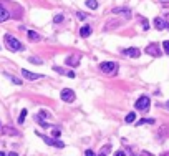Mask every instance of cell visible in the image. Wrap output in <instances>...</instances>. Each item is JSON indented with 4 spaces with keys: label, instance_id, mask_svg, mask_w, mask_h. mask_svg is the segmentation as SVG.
I'll use <instances>...</instances> for the list:
<instances>
[{
    "label": "cell",
    "instance_id": "6da1fadb",
    "mask_svg": "<svg viewBox=\"0 0 169 156\" xmlns=\"http://www.w3.org/2000/svg\"><path fill=\"white\" fill-rule=\"evenodd\" d=\"M3 40H5V47H7L10 52H22V50H23V45H22L15 37H12L10 33H7V35L3 37Z\"/></svg>",
    "mask_w": 169,
    "mask_h": 156
},
{
    "label": "cell",
    "instance_id": "7a4b0ae2",
    "mask_svg": "<svg viewBox=\"0 0 169 156\" xmlns=\"http://www.w3.org/2000/svg\"><path fill=\"white\" fill-rule=\"evenodd\" d=\"M149 97H146V95H143L136 100V103H134V108L136 110H139V111H148L149 110Z\"/></svg>",
    "mask_w": 169,
    "mask_h": 156
},
{
    "label": "cell",
    "instance_id": "3957f363",
    "mask_svg": "<svg viewBox=\"0 0 169 156\" xmlns=\"http://www.w3.org/2000/svg\"><path fill=\"white\" fill-rule=\"evenodd\" d=\"M37 135H38L40 138H42V139H43V141H45L47 145H50V146H55V148H65V143H63V141H60L58 138L45 136V135H42V133H38V131H37Z\"/></svg>",
    "mask_w": 169,
    "mask_h": 156
},
{
    "label": "cell",
    "instance_id": "277c9868",
    "mask_svg": "<svg viewBox=\"0 0 169 156\" xmlns=\"http://www.w3.org/2000/svg\"><path fill=\"white\" fill-rule=\"evenodd\" d=\"M60 97H61V100L66 101V103H73V101H75V91H73L71 88H63L61 93H60Z\"/></svg>",
    "mask_w": 169,
    "mask_h": 156
},
{
    "label": "cell",
    "instance_id": "5b68a950",
    "mask_svg": "<svg viewBox=\"0 0 169 156\" xmlns=\"http://www.w3.org/2000/svg\"><path fill=\"white\" fill-rule=\"evenodd\" d=\"M100 70L103 73H111L114 70H118V65L114 61H103V63H100Z\"/></svg>",
    "mask_w": 169,
    "mask_h": 156
},
{
    "label": "cell",
    "instance_id": "8992f818",
    "mask_svg": "<svg viewBox=\"0 0 169 156\" xmlns=\"http://www.w3.org/2000/svg\"><path fill=\"white\" fill-rule=\"evenodd\" d=\"M124 57H131V58H138L141 55V50L139 48H136V47H129V48H124L121 52Z\"/></svg>",
    "mask_w": 169,
    "mask_h": 156
},
{
    "label": "cell",
    "instance_id": "52a82bcc",
    "mask_svg": "<svg viewBox=\"0 0 169 156\" xmlns=\"http://www.w3.org/2000/svg\"><path fill=\"white\" fill-rule=\"evenodd\" d=\"M22 77L30 80V81H35V80H40V78H43V75H40V73H33V71H28V70L22 68Z\"/></svg>",
    "mask_w": 169,
    "mask_h": 156
},
{
    "label": "cell",
    "instance_id": "ba28073f",
    "mask_svg": "<svg viewBox=\"0 0 169 156\" xmlns=\"http://www.w3.org/2000/svg\"><path fill=\"white\" fill-rule=\"evenodd\" d=\"M146 52L149 53L151 57H161V50H159V47H158V43H151V45H148L146 47Z\"/></svg>",
    "mask_w": 169,
    "mask_h": 156
},
{
    "label": "cell",
    "instance_id": "9c48e42d",
    "mask_svg": "<svg viewBox=\"0 0 169 156\" xmlns=\"http://www.w3.org/2000/svg\"><path fill=\"white\" fill-rule=\"evenodd\" d=\"M80 60H81V57L80 55H70L68 58H66V65H70L71 68H75V67H78L80 65Z\"/></svg>",
    "mask_w": 169,
    "mask_h": 156
},
{
    "label": "cell",
    "instance_id": "30bf717a",
    "mask_svg": "<svg viewBox=\"0 0 169 156\" xmlns=\"http://www.w3.org/2000/svg\"><path fill=\"white\" fill-rule=\"evenodd\" d=\"M152 23H154V27H156L158 30H164L166 27H168V22H166L164 19H161V17H154Z\"/></svg>",
    "mask_w": 169,
    "mask_h": 156
},
{
    "label": "cell",
    "instance_id": "8fae6325",
    "mask_svg": "<svg viewBox=\"0 0 169 156\" xmlns=\"http://www.w3.org/2000/svg\"><path fill=\"white\" fill-rule=\"evenodd\" d=\"M91 32H93V28H91L90 25H83V27L80 28V35H81L83 38H86V37H90V35H91Z\"/></svg>",
    "mask_w": 169,
    "mask_h": 156
},
{
    "label": "cell",
    "instance_id": "7c38bea8",
    "mask_svg": "<svg viewBox=\"0 0 169 156\" xmlns=\"http://www.w3.org/2000/svg\"><path fill=\"white\" fill-rule=\"evenodd\" d=\"M113 13H121V15H124L126 19H131V10L129 9H123V7H119V9L113 10Z\"/></svg>",
    "mask_w": 169,
    "mask_h": 156
},
{
    "label": "cell",
    "instance_id": "4fadbf2b",
    "mask_svg": "<svg viewBox=\"0 0 169 156\" xmlns=\"http://www.w3.org/2000/svg\"><path fill=\"white\" fill-rule=\"evenodd\" d=\"M9 17H10L9 10L5 9V7H2V5H0V22H5V20H9Z\"/></svg>",
    "mask_w": 169,
    "mask_h": 156
},
{
    "label": "cell",
    "instance_id": "5bb4252c",
    "mask_svg": "<svg viewBox=\"0 0 169 156\" xmlns=\"http://www.w3.org/2000/svg\"><path fill=\"white\" fill-rule=\"evenodd\" d=\"M152 123H154L152 118H143V120H139V121H136L138 126H141V125H152Z\"/></svg>",
    "mask_w": 169,
    "mask_h": 156
},
{
    "label": "cell",
    "instance_id": "9a60e30c",
    "mask_svg": "<svg viewBox=\"0 0 169 156\" xmlns=\"http://www.w3.org/2000/svg\"><path fill=\"white\" fill-rule=\"evenodd\" d=\"M134 120H136V113L134 111H131V113H128L126 115V118H124V121L129 125V123H134Z\"/></svg>",
    "mask_w": 169,
    "mask_h": 156
},
{
    "label": "cell",
    "instance_id": "2e32d148",
    "mask_svg": "<svg viewBox=\"0 0 169 156\" xmlns=\"http://www.w3.org/2000/svg\"><path fill=\"white\" fill-rule=\"evenodd\" d=\"M86 7L91 10H96L98 9V2L96 0H86Z\"/></svg>",
    "mask_w": 169,
    "mask_h": 156
},
{
    "label": "cell",
    "instance_id": "e0dca14e",
    "mask_svg": "<svg viewBox=\"0 0 169 156\" xmlns=\"http://www.w3.org/2000/svg\"><path fill=\"white\" fill-rule=\"evenodd\" d=\"M28 38L30 40H33V42H35V40H40V35H38L37 32H33V30H28Z\"/></svg>",
    "mask_w": 169,
    "mask_h": 156
},
{
    "label": "cell",
    "instance_id": "ac0fdd59",
    "mask_svg": "<svg viewBox=\"0 0 169 156\" xmlns=\"http://www.w3.org/2000/svg\"><path fill=\"white\" fill-rule=\"evenodd\" d=\"M35 120H37L38 123H40V126H43V128H50V123L43 121V118L40 116V115H37V116H35Z\"/></svg>",
    "mask_w": 169,
    "mask_h": 156
},
{
    "label": "cell",
    "instance_id": "d6986e66",
    "mask_svg": "<svg viewBox=\"0 0 169 156\" xmlns=\"http://www.w3.org/2000/svg\"><path fill=\"white\" fill-rule=\"evenodd\" d=\"M27 113H28V111L25 110V108L20 111V116H18V123H20V125H23V121H25V116H27Z\"/></svg>",
    "mask_w": 169,
    "mask_h": 156
},
{
    "label": "cell",
    "instance_id": "ffe728a7",
    "mask_svg": "<svg viewBox=\"0 0 169 156\" xmlns=\"http://www.w3.org/2000/svg\"><path fill=\"white\" fill-rule=\"evenodd\" d=\"M28 61H30V63H35V65H42V63H43V60L38 58V57H30Z\"/></svg>",
    "mask_w": 169,
    "mask_h": 156
},
{
    "label": "cell",
    "instance_id": "44dd1931",
    "mask_svg": "<svg viewBox=\"0 0 169 156\" xmlns=\"http://www.w3.org/2000/svg\"><path fill=\"white\" fill-rule=\"evenodd\" d=\"M63 20H65L63 13H58V15H55V17H53V22H55V23H61Z\"/></svg>",
    "mask_w": 169,
    "mask_h": 156
},
{
    "label": "cell",
    "instance_id": "7402d4cb",
    "mask_svg": "<svg viewBox=\"0 0 169 156\" xmlns=\"http://www.w3.org/2000/svg\"><path fill=\"white\" fill-rule=\"evenodd\" d=\"M141 25H143V30L149 28V22H148V19H143V17H141Z\"/></svg>",
    "mask_w": 169,
    "mask_h": 156
},
{
    "label": "cell",
    "instance_id": "603a6c76",
    "mask_svg": "<svg viewBox=\"0 0 169 156\" xmlns=\"http://www.w3.org/2000/svg\"><path fill=\"white\" fill-rule=\"evenodd\" d=\"M5 77H7V78H10V80H12V81H13L15 85H22V80H18V78L12 77V75H7V73H5Z\"/></svg>",
    "mask_w": 169,
    "mask_h": 156
},
{
    "label": "cell",
    "instance_id": "cb8c5ba5",
    "mask_svg": "<svg viewBox=\"0 0 169 156\" xmlns=\"http://www.w3.org/2000/svg\"><path fill=\"white\" fill-rule=\"evenodd\" d=\"M162 48H164V53L169 55V40H164V42H162Z\"/></svg>",
    "mask_w": 169,
    "mask_h": 156
},
{
    "label": "cell",
    "instance_id": "d4e9b609",
    "mask_svg": "<svg viewBox=\"0 0 169 156\" xmlns=\"http://www.w3.org/2000/svg\"><path fill=\"white\" fill-rule=\"evenodd\" d=\"M60 135H61V131H60L58 128H55V130L51 131V136H53V138H60Z\"/></svg>",
    "mask_w": 169,
    "mask_h": 156
},
{
    "label": "cell",
    "instance_id": "484cf974",
    "mask_svg": "<svg viewBox=\"0 0 169 156\" xmlns=\"http://www.w3.org/2000/svg\"><path fill=\"white\" fill-rule=\"evenodd\" d=\"M53 70H55V71H58V73H61V75H65V73H66V70L60 68V67H53Z\"/></svg>",
    "mask_w": 169,
    "mask_h": 156
},
{
    "label": "cell",
    "instance_id": "4316f807",
    "mask_svg": "<svg viewBox=\"0 0 169 156\" xmlns=\"http://www.w3.org/2000/svg\"><path fill=\"white\" fill-rule=\"evenodd\" d=\"M65 75H66L68 78H75V73H73L71 70H66V73H65Z\"/></svg>",
    "mask_w": 169,
    "mask_h": 156
},
{
    "label": "cell",
    "instance_id": "83f0119b",
    "mask_svg": "<svg viewBox=\"0 0 169 156\" xmlns=\"http://www.w3.org/2000/svg\"><path fill=\"white\" fill-rule=\"evenodd\" d=\"M38 115H40V116H42V118H47V116H50V115H48V113H47V111H45V110H42V111H40Z\"/></svg>",
    "mask_w": 169,
    "mask_h": 156
},
{
    "label": "cell",
    "instance_id": "f1b7e54d",
    "mask_svg": "<svg viewBox=\"0 0 169 156\" xmlns=\"http://www.w3.org/2000/svg\"><path fill=\"white\" fill-rule=\"evenodd\" d=\"M84 155H86V156H94V151H91V149H86V151H84Z\"/></svg>",
    "mask_w": 169,
    "mask_h": 156
},
{
    "label": "cell",
    "instance_id": "f546056e",
    "mask_svg": "<svg viewBox=\"0 0 169 156\" xmlns=\"http://www.w3.org/2000/svg\"><path fill=\"white\" fill-rule=\"evenodd\" d=\"M7 133H9V135H17V131L12 130V128H7Z\"/></svg>",
    "mask_w": 169,
    "mask_h": 156
},
{
    "label": "cell",
    "instance_id": "4dcf8cb0",
    "mask_svg": "<svg viewBox=\"0 0 169 156\" xmlns=\"http://www.w3.org/2000/svg\"><path fill=\"white\" fill-rule=\"evenodd\" d=\"M166 108H168V110H169V101H168V103H166Z\"/></svg>",
    "mask_w": 169,
    "mask_h": 156
}]
</instances>
